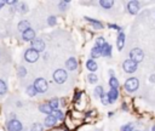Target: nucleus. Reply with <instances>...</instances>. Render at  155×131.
Returning a JSON list of instances; mask_svg holds the SVG:
<instances>
[{
    "mask_svg": "<svg viewBox=\"0 0 155 131\" xmlns=\"http://www.w3.org/2000/svg\"><path fill=\"white\" fill-rule=\"evenodd\" d=\"M80 96H81V92H80V91H78V92L75 93V97H74V101H76V99H80Z\"/></svg>",
    "mask_w": 155,
    "mask_h": 131,
    "instance_id": "obj_37",
    "label": "nucleus"
},
{
    "mask_svg": "<svg viewBox=\"0 0 155 131\" xmlns=\"http://www.w3.org/2000/svg\"><path fill=\"white\" fill-rule=\"evenodd\" d=\"M27 93H28L29 96H35V95H36V90H35L34 85H30V86L27 87Z\"/></svg>",
    "mask_w": 155,
    "mask_h": 131,
    "instance_id": "obj_27",
    "label": "nucleus"
},
{
    "mask_svg": "<svg viewBox=\"0 0 155 131\" xmlns=\"http://www.w3.org/2000/svg\"><path fill=\"white\" fill-rule=\"evenodd\" d=\"M30 27H29V22L28 21H21L19 23H18V29L21 30V32H25L27 29H29Z\"/></svg>",
    "mask_w": 155,
    "mask_h": 131,
    "instance_id": "obj_20",
    "label": "nucleus"
},
{
    "mask_svg": "<svg viewBox=\"0 0 155 131\" xmlns=\"http://www.w3.org/2000/svg\"><path fill=\"white\" fill-rule=\"evenodd\" d=\"M31 49L35 50L36 52L44 51V50H45V42H44L41 39H34V40L31 41Z\"/></svg>",
    "mask_w": 155,
    "mask_h": 131,
    "instance_id": "obj_7",
    "label": "nucleus"
},
{
    "mask_svg": "<svg viewBox=\"0 0 155 131\" xmlns=\"http://www.w3.org/2000/svg\"><path fill=\"white\" fill-rule=\"evenodd\" d=\"M151 131H155V125L153 126V129H151Z\"/></svg>",
    "mask_w": 155,
    "mask_h": 131,
    "instance_id": "obj_42",
    "label": "nucleus"
},
{
    "mask_svg": "<svg viewBox=\"0 0 155 131\" xmlns=\"http://www.w3.org/2000/svg\"><path fill=\"white\" fill-rule=\"evenodd\" d=\"M65 67L69 69V70H75L78 68V61L74 58V57H70L65 61Z\"/></svg>",
    "mask_w": 155,
    "mask_h": 131,
    "instance_id": "obj_11",
    "label": "nucleus"
},
{
    "mask_svg": "<svg viewBox=\"0 0 155 131\" xmlns=\"http://www.w3.org/2000/svg\"><path fill=\"white\" fill-rule=\"evenodd\" d=\"M150 81H155V75H151V78H150Z\"/></svg>",
    "mask_w": 155,
    "mask_h": 131,
    "instance_id": "obj_40",
    "label": "nucleus"
},
{
    "mask_svg": "<svg viewBox=\"0 0 155 131\" xmlns=\"http://www.w3.org/2000/svg\"><path fill=\"white\" fill-rule=\"evenodd\" d=\"M67 72L64 69H57L54 73H53V80L57 82V84H63L65 80H67Z\"/></svg>",
    "mask_w": 155,
    "mask_h": 131,
    "instance_id": "obj_4",
    "label": "nucleus"
},
{
    "mask_svg": "<svg viewBox=\"0 0 155 131\" xmlns=\"http://www.w3.org/2000/svg\"><path fill=\"white\" fill-rule=\"evenodd\" d=\"M7 130L8 131H21L22 130V124L16 120V119H12L11 121H8L7 124Z\"/></svg>",
    "mask_w": 155,
    "mask_h": 131,
    "instance_id": "obj_8",
    "label": "nucleus"
},
{
    "mask_svg": "<svg viewBox=\"0 0 155 131\" xmlns=\"http://www.w3.org/2000/svg\"><path fill=\"white\" fill-rule=\"evenodd\" d=\"M107 96H108V98H109L110 103L115 102V101L117 99V97H119V91H117V89H110V90L108 91Z\"/></svg>",
    "mask_w": 155,
    "mask_h": 131,
    "instance_id": "obj_13",
    "label": "nucleus"
},
{
    "mask_svg": "<svg viewBox=\"0 0 155 131\" xmlns=\"http://www.w3.org/2000/svg\"><path fill=\"white\" fill-rule=\"evenodd\" d=\"M5 4H8V5H15L16 4V0H6Z\"/></svg>",
    "mask_w": 155,
    "mask_h": 131,
    "instance_id": "obj_38",
    "label": "nucleus"
},
{
    "mask_svg": "<svg viewBox=\"0 0 155 131\" xmlns=\"http://www.w3.org/2000/svg\"><path fill=\"white\" fill-rule=\"evenodd\" d=\"M44 130V127H42V125L41 124H34L33 125V127H31V131H42Z\"/></svg>",
    "mask_w": 155,
    "mask_h": 131,
    "instance_id": "obj_31",
    "label": "nucleus"
},
{
    "mask_svg": "<svg viewBox=\"0 0 155 131\" xmlns=\"http://www.w3.org/2000/svg\"><path fill=\"white\" fill-rule=\"evenodd\" d=\"M86 68H87L88 70H91V72H94V70H97L98 66H97V63H96L92 58H90V59H87V62H86Z\"/></svg>",
    "mask_w": 155,
    "mask_h": 131,
    "instance_id": "obj_16",
    "label": "nucleus"
},
{
    "mask_svg": "<svg viewBox=\"0 0 155 131\" xmlns=\"http://www.w3.org/2000/svg\"><path fill=\"white\" fill-rule=\"evenodd\" d=\"M21 12H23V13H24V12H27V6H25L24 4L21 6Z\"/></svg>",
    "mask_w": 155,
    "mask_h": 131,
    "instance_id": "obj_39",
    "label": "nucleus"
},
{
    "mask_svg": "<svg viewBox=\"0 0 155 131\" xmlns=\"http://www.w3.org/2000/svg\"><path fill=\"white\" fill-rule=\"evenodd\" d=\"M97 80H98V78H97V75L93 74V73H91V74L87 75V81H88L90 84H96Z\"/></svg>",
    "mask_w": 155,
    "mask_h": 131,
    "instance_id": "obj_24",
    "label": "nucleus"
},
{
    "mask_svg": "<svg viewBox=\"0 0 155 131\" xmlns=\"http://www.w3.org/2000/svg\"><path fill=\"white\" fill-rule=\"evenodd\" d=\"M139 86V81L136 78H130L125 81V90L127 92H134L136 90H138Z\"/></svg>",
    "mask_w": 155,
    "mask_h": 131,
    "instance_id": "obj_1",
    "label": "nucleus"
},
{
    "mask_svg": "<svg viewBox=\"0 0 155 131\" xmlns=\"http://www.w3.org/2000/svg\"><path fill=\"white\" fill-rule=\"evenodd\" d=\"M25 73H27L25 68H24V67H19V69H18V75H19V76H24Z\"/></svg>",
    "mask_w": 155,
    "mask_h": 131,
    "instance_id": "obj_35",
    "label": "nucleus"
},
{
    "mask_svg": "<svg viewBox=\"0 0 155 131\" xmlns=\"http://www.w3.org/2000/svg\"><path fill=\"white\" fill-rule=\"evenodd\" d=\"M85 19H86L87 22H90L92 25H94V28H97V29H102V28H103V25H102V23H101L99 21H96V19L90 18V17H85Z\"/></svg>",
    "mask_w": 155,
    "mask_h": 131,
    "instance_id": "obj_19",
    "label": "nucleus"
},
{
    "mask_svg": "<svg viewBox=\"0 0 155 131\" xmlns=\"http://www.w3.org/2000/svg\"><path fill=\"white\" fill-rule=\"evenodd\" d=\"M121 131H133V125L132 124H126L121 127Z\"/></svg>",
    "mask_w": 155,
    "mask_h": 131,
    "instance_id": "obj_32",
    "label": "nucleus"
},
{
    "mask_svg": "<svg viewBox=\"0 0 155 131\" xmlns=\"http://www.w3.org/2000/svg\"><path fill=\"white\" fill-rule=\"evenodd\" d=\"M124 45H125V34L122 32L119 33L117 38H116V46H117V50L121 51L124 49Z\"/></svg>",
    "mask_w": 155,
    "mask_h": 131,
    "instance_id": "obj_12",
    "label": "nucleus"
},
{
    "mask_svg": "<svg viewBox=\"0 0 155 131\" xmlns=\"http://www.w3.org/2000/svg\"><path fill=\"white\" fill-rule=\"evenodd\" d=\"M108 27H109L110 29H115V30H119V32L121 30V28H120L119 25H116V24H111V23H109V24H108Z\"/></svg>",
    "mask_w": 155,
    "mask_h": 131,
    "instance_id": "obj_36",
    "label": "nucleus"
},
{
    "mask_svg": "<svg viewBox=\"0 0 155 131\" xmlns=\"http://www.w3.org/2000/svg\"><path fill=\"white\" fill-rule=\"evenodd\" d=\"M56 17L54 16H50L48 18H47V23H48V25H54L56 24Z\"/></svg>",
    "mask_w": 155,
    "mask_h": 131,
    "instance_id": "obj_34",
    "label": "nucleus"
},
{
    "mask_svg": "<svg viewBox=\"0 0 155 131\" xmlns=\"http://www.w3.org/2000/svg\"><path fill=\"white\" fill-rule=\"evenodd\" d=\"M34 87H35L36 92L44 93V92H46V90H47V81H46L45 79H42V78H39V79H36V80L34 81Z\"/></svg>",
    "mask_w": 155,
    "mask_h": 131,
    "instance_id": "obj_2",
    "label": "nucleus"
},
{
    "mask_svg": "<svg viewBox=\"0 0 155 131\" xmlns=\"http://www.w3.org/2000/svg\"><path fill=\"white\" fill-rule=\"evenodd\" d=\"M22 38H23V40H25V41H33L34 38H35V32H34L31 28H29V29H27L25 32H23Z\"/></svg>",
    "mask_w": 155,
    "mask_h": 131,
    "instance_id": "obj_10",
    "label": "nucleus"
},
{
    "mask_svg": "<svg viewBox=\"0 0 155 131\" xmlns=\"http://www.w3.org/2000/svg\"><path fill=\"white\" fill-rule=\"evenodd\" d=\"M138 10H139V2L138 1H134V0L128 1V4H127V11L131 15H136L138 12Z\"/></svg>",
    "mask_w": 155,
    "mask_h": 131,
    "instance_id": "obj_9",
    "label": "nucleus"
},
{
    "mask_svg": "<svg viewBox=\"0 0 155 131\" xmlns=\"http://www.w3.org/2000/svg\"><path fill=\"white\" fill-rule=\"evenodd\" d=\"M56 123H57V119H56V118H54L52 114L47 115V116H46V119H45V125H46L47 127L54 126V125H56Z\"/></svg>",
    "mask_w": 155,
    "mask_h": 131,
    "instance_id": "obj_14",
    "label": "nucleus"
},
{
    "mask_svg": "<svg viewBox=\"0 0 155 131\" xmlns=\"http://www.w3.org/2000/svg\"><path fill=\"white\" fill-rule=\"evenodd\" d=\"M69 5V1H59V4H58V6H59V10L61 11H64L65 8H67V6Z\"/></svg>",
    "mask_w": 155,
    "mask_h": 131,
    "instance_id": "obj_30",
    "label": "nucleus"
},
{
    "mask_svg": "<svg viewBox=\"0 0 155 131\" xmlns=\"http://www.w3.org/2000/svg\"><path fill=\"white\" fill-rule=\"evenodd\" d=\"M103 95H104L103 87H102V86H97V87L94 89V96H96V97H99V98H101V97H102Z\"/></svg>",
    "mask_w": 155,
    "mask_h": 131,
    "instance_id": "obj_25",
    "label": "nucleus"
},
{
    "mask_svg": "<svg viewBox=\"0 0 155 131\" xmlns=\"http://www.w3.org/2000/svg\"><path fill=\"white\" fill-rule=\"evenodd\" d=\"M39 109H40V112H42V113H45V114H52V112H53V109L50 107V104L48 103H45V104H41L40 107H39Z\"/></svg>",
    "mask_w": 155,
    "mask_h": 131,
    "instance_id": "obj_17",
    "label": "nucleus"
},
{
    "mask_svg": "<svg viewBox=\"0 0 155 131\" xmlns=\"http://www.w3.org/2000/svg\"><path fill=\"white\" fill-rule=\"evenodd\" d=\"M52 115H53L57 120H63V113H62V110H59V109L53 110V112H52Z\"/></svg>",
    "mask_w": 155,
    "mask_h": 131,
    "instance_id": "obj_26",
    "label": "nucleus"
},
{
    "mask_svg": "<svg viewBox=\"0 0 155 131\" xmlns=\"http://www.w3.org/2000/svg\"><path fill=\"white\" fill-rule=\"evenodd\" d=\"M4 4H5V1H0V8L2 7V5H4Z\"/></svg>",
    "mask_w": 155,
    "mask_h": 131,
    "instance_id": "obj_41",
    "label": "nucleus"
},
{
    "mask_svg": "<svg viewBox=\"0 0 155 131\" xmlns=\"http://www.w3.org/2000/svg\"><path fill=\"white\" fill-rule=\"evenodd\" d=\"M102 55L105 56V57H110L111 56V45L110 44L105 42V45L102 49Z\"/></svg>",
    "mask_w": 155,
    "mask_h": 131,
    "instance_id": "obj_15",
    "label": "nucleus"
},
{
    "mask_svg": "<svg viewBox=\"0 0 155 131\" xmlns=\"http://www.w3.org/2000/svg\"><path fill=\"white\" fill-rule=\"evenodd\" d=\"M109 86H110V89H117L119 87V81H117V79L115 76H110V79H109Z\"/></svg>",
    "mask_w": 155,
    "mask_h": 131,
    "instance_id": "obj_22",
    "label": "nucleus"
},
{
    "mask_svg": "<svg viewBox=\"0 0 155 131\" xmlns=\"http://www.w3.org/2000/svg\"><path fill=\"white\" fill-rule=\"evenodd\" d=\"M101 55H102V49H101V47H98L97 45H94V47L91 50V57H92V59H93V58L99 57Z\"/></svg>",
    "mask_w": 155,
    "mask_h": 131,
    "instance_id": "obj_18",
    "label": "nucleus"
},
{
    "mask_svg": "<svg viewBox=\"0 0 155 131\" xmlns=\"http://www.w3.org/2000/svg\"><path fill=\"white\" fill-rule=\"evenodd\" d=\"M136 131H139V130H136Z\"/></svg>",
    "mask_w": 155,
    "mask_h": 131,
    "instance_id": "obj_43",
    "label": "nucleus"
},
{
    "mask_svg": "<svg viewBox=\"0 0 155 131\" xmlns=\"http://www.w3.org/2000/svg\"><path fill=\"white\" fill-rule=\"evenodd\" d=\"M101 101H102V103H103L104 106L110 104V101H109V98H108V96H107V95H103V96L101 97Z\"/></svg>",
    "mask_w": 155,
    "mask_h": 131,
    "instance_id": "obj_33",
    "label": "nucleus"
},
{
    "mask_svg": "<svg viewBox=\"0 0 155 131\" xmlns=\"http://www.w3.org/2000/svg\"><path fill=\"white\" fill-rule=\"evenodd\" d=\"M24 58H25L27 62H30V63L36 62L38 58H39V52H36V51L33 50V49H29V50L25 51V53H24Z\"/></svg>",
    "mask_w": 155,
    "mask_h": 131,
    "instance_id": "obj_6",
    "label": "nucleus"
},
{
    "mask_svg": "<svg viewBox=\"0 0 155 131\" xmlns=\"http://www.w3.org/2000/svg\"><path fill=\"white\" fill-rule=\"evenodd\" d=\"M105 40H104V38H98L97 39V41H96V45L98 46V47H101V49H103V46L105 45Z\"/></svg>",
    "mask_w": 155,
    "mask_h": 131,
    "instance_id": "obj_28",
    "label": "nucleus"
},
{
    "mask_svg": "<svg viewBox=\"0 0 155 131\" xmlns=\"http://www.w3.org/2000/svg\"><path fill=\"white\" fill-rule=\"evenodd\" d=\"M122 68L126 73H134L137 70V63L130 58V59H126L122 63Z\"/></svg>",
    "mask_w": 155,
    "mask_h": 131,
    "instance_id": "obj_5",
    "label": "nucleus"
},
{
    "mask_svg": "<svg viewBox=\"0 0 155 131\" xmlns=\"http://www.w3.org/2000/svg\"><path fill=\"white\" fill-rule=\"evenodd\" d=\"M48 104H50V107H51L53 110H57L58 107H59V101H58V98H52V99L48 102Z\"/></svg>",
    "mask_w": 155,
    "mask_h": 131,
    "instance_id": "obj_23",
    "label": "nucleus"
},
{
    "mask_svg": "<svg viewBox=\"0 0 155 131\" xmlns=\"http://www.w3.org/2000/svg\"><path fill=\"white\" fill-rule=\"evenodd\" d=\"M6 90H7V87H6L5 81L0 80V95H4V93L6 92Z\"/></svg>",
    "mask_w": 155,
    "mask_h": 131,
    "instance_id": "obj_29",
    "label": "nucleus"
},
{
    "mask_svg": "<svg viewBox=\"0 0 155 131\" xmlns=\"http://www.w3.org/2000/svg\"><path fill=\"white\" fill-rule=\"evenodd\" d=\"M130 57H131V59L132 61H134L136 63H138V62H140V61H143V58H144V53H143V51L140 50V49H132L131 51H130Z\"/></svg>",
    "mask_w": 155,
    "mask_h": 131,
    "instance_id": "obj_3",
    "label": "nucleus"
},
{
    "mask_svg": "<svg viewBox=\"0 0 155 131\" xmlns=\"http://www.w3.org/2000/svg\"><path fill=\"white\" fill-rule=\"evenodd\" d=\"M99 5L103 8H110L114 5V1H111V0H101L99 1Z\"/></svg>",
    "mask_w": 155,
    "mask_h": 131,
    "instance_id": "obj_21",
    "label": "nucleus"
}]
</instances>
